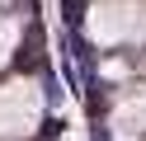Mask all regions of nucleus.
<instances>
[{
  "label": "nucleus",
  "mask_w": 146,
  "mask_h": 141,
  "mask_svg": "<svg viewBox=\"0 0 146 141\" xmlns=\"http://www.w3.org/2000/svg\"><path fill=\"white\" fill-rule=\"evenodd\" d=\"M118 122H123V127H127V132H146V89H141V94H137V99H132V103H127V108H123V113H118Z\"/></svg>",
  "instance_id": "obj_1"
},
{
  "label": "nucleus",
  "mask_w": 146,
  "mask_h": 141,
  "mask_svg": "<svg viewBox=\"0 0 146 141\" xmlns=\"http://www.w3.org/2000/svg\"><path fill=\"white\" fill-rule=\"evenodd\" d=\"M38 61H42V33H38V24H33V28H29V42L19 47V66H24V71H33Z\"/></svg>",
  "instance_id": "obj_2"
}]
</instances>
